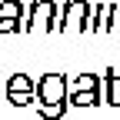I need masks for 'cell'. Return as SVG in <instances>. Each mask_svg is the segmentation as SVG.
Wrapping results in <instances>:
<instances>
[{
  "instance_id": "obj_5",
  "label": "cell",
  "mask_w": 120,
  "mask_h": 120,
  "mask_svg": "<svg viewBox=\"0 0 120 120\" xmlns=\"http://www.w3.org/2000/svg\"><path fill=\"white\" fill-rule=\"evenodd\" d=\"M20 13H23V7L17 4V0H10V4L0 7V34H17V30L23 27L20 23Z\"/></svg>"
},
{
  "instance_id": "obj_2",
  "label": "cell",
  "mask_w": 120,
  "mask_h": 120,
  "mask_svg": "<svg viewBox=\"0 0 120 120\" xmlns=\"http://www.w3.org/2000/svg\"><path fill=\"white\" fill-rule=\"evenodd\" d=\"M7 100L13 103V107H23V103H34L37 100V87L30 77H23V73H17V77L7 80Z\"/></svg>"
},
{
  "instance_id": "obj_1",
  "label": "cell",
  "mask_w": 120,
  "mask_h": 120,
  "mask_svg": "<svg viewBox=\"0 0 120 120\" xmlns=\"http://www.w3.org/2000/svg\"><path fill=\"white\" fill-rule=\"evenodd\" d=\"M37 103L43 120H60L67 113V77L64 73H47L37 83Z\"/></svg>"
},
{
  "instance_id": "obj_4",
  "label": "cell",
  "mask_w": 120,
  "mask_h": 120,
  "mask_svg": "<svg viewBox=\"0 0 120 120\" xmlns=\"http://www.w3.org/2000/svg\"><path fill=\"white\" fill-rule=\"evenodd\" d=\"M53 17H60V10L50 4V0H37L34 7H30V20H27V30H30V27H37V23H43L47 30H53Z\"/></svg>"
},
{
  "instance_id": "obj_3",
  "label": "cell",
  "mask_w": 120,
  "mask_h": 120,
  "mask_svg": "<svg viewBox=\"0 0 120 120\" xmlns=\"http://www.w3.org/2000/svg\"><path fill=\"white\" fill-rule=\"evenodd\" d=\"M87 17H90V7L83 4V0H70V4H64V10H60L57 30H70L73 23H80V30H83V27H90Z\"/></svg>"
},
{
  "instance_id": "obj_6",
  "label": "cell",
  "mask_w": 120,
  "mask_h": 120,
  "mask_svg": "<svg viewBox=\"0 0 120 120\" xmlns=\"http://www.w3.org/2000/svg\"><path fill=\"white\" fill-rule=\"evenodd\" d=\"M67 103H73V107H97V103H100V90L73 87V94H67Z\"/></svg>"
},
{
  "instance_id": "obj_7",
  "label": "cell",
  "mask_w": 120,
  "mask_h": 120,
  "mask_svg": "<svg viewBox=\"0 0 120 120\" xmlns=\"http://www.w3.org/2000/svg\"><path fill=\"white\" fill-rule=\"evenodd\" d=\"M103 87H107V103L120 107V77H117L113 70H107V80H103Z\"/></svg>"
}]
</instances>
